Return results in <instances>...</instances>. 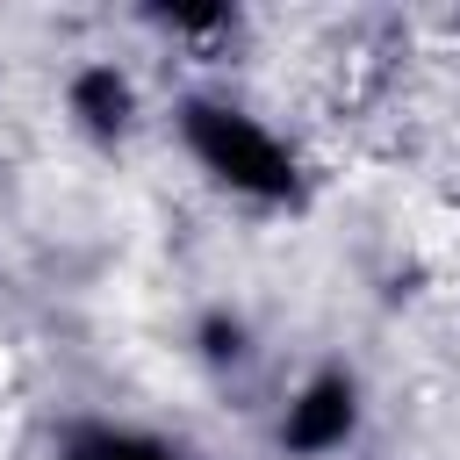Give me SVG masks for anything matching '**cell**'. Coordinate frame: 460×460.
<instances>
[{"mask_svg":"<svg viewBox=\"0 0 460 460\" xmlns=\"http://www.w3.org/2000/svg\"><path fill=\"white\" fill-rule=\"evenodd\" d=\"M187 144H194V158H201L216 180H230L237 194H259V201L295 194V165H288V151H280L252 115H237V108L194 101V108H187Z\"/></svg>","mask_w":460,"mask_h":460,"instance_id":"6da1fadb","label":"cell"},{"mask_svg":"<svg viewBox=\"0 0 460 460\" xmlns=\"http://www.w3.org/2000/svg\"><path fill=\"white\" fill-rule=\"evenodd\" d=\"M352 417H359V395H352V381H345V374H323V381H309V388L288 402L280 446H288V453H331V446H345Z\"/></svg>","mask_w":460,"mask_h":460,"instance_id":"7a4b0ae2","label":"cell"},{"mask_svg":"<svg viewBox=\"0 0 460 460\" xmlns=\"http://www.w3.org/2000/svg\"><path fill=\"white\" fill-rule=\"evenodd\" d=\"M72 115H79L86 129H122V115H129V79H122L115 65H86V72L72 79Z\"/></svg>","mask_w":460,"mask_h":460,"instance_id":"3957f363","label":"cell"},{"mask_svg":"<svg viewBox=\"0 0 460 460\" xmlns=\"http://www.w3.org/2000/svg\"><path fill=\"white\" fill-rule=\"evenodd\" d=\"M65 460H172L158 438H137V431H108V424H86L65 438Z\"/></svg>","mask_w":460,"mask_h":460,"instance_id":"277c9868","label":"cell"},{"mask_svg":"<svg viewBox=\"0 0 460 460\" xmlns=\"http://www.w3.org/2000/svg\"><path fill=\"white\" fill-rule=\"evenodd\" d=\"M201 352H208V359H237V352H244V323H237V316H208V323H201Z\"/></svg>","mask_w":460,"mask_h":460,"instance_id":"5b68a950","label":"cell"}]
</instances>
